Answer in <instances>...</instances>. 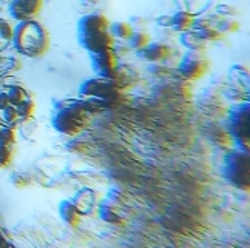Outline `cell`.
<instances>
[{
    "label": "cell",
    "instance_id": "6da1fadb",
    "mask_svg": "<svg viewBox=\"0 0 250 248\" xmlns=\"http://www.w3.org/2000/svg\"><path fill=\"white\" fill-rule=\"evenodd\" d=\"M100 110V105L89 99L79 100H54V113L51 124L54 129L64 136H77L89 125L88 113Z\"/></svg>",
    "mask_w": 250,
    "mask_h": 248
},
{
    "label": "cell",
    "instance_id": "7a4b0ae2",
    "mask_svg": "<svg viewBox=\"0 0 250 248\" xmlns=\"http://www.w3.org/2000/svg\"><path fill=\"white\" fill-rule=\"evenodd\" d=\"M13 48L20 56L31 59L42 57L51 48V34L45 25L36 19L17 22L14 26Z\"/></svg>",
    "mask_w": 250,
    "mask_h": 248
},
{
    "label": "cell",
    "instance_id": "3957f363",
    "mask_svg": "<svg viewBox=\"0 0 250 248\" xmlns=\"http://www.w3.org/2000/svg\"><path fill=\"white\" fill-rule=\"evenodd\" d=\"M109 25L111 22L104 14L91 13L82 16L77 22L79 45L88 52L112 47L115 39L111 34Z\"/></svg>",
    "mask_w": 250,
    "mask_h": 248
},
{
    "label": "cell",
    "instance_id": "277c9868",
    "mask_svg": "<svg viewBox=\"0 0 250 248\" xmlns=\"http://www.w3.org/2000/svg\"><path fill=\"white\" fill-rule=\"evenodd\" d=\"M223 177L240 190H249L250 185V159L247 151L230 149L223 157L221 165Z\"/></svg>",
    "mask_w": 250,
    "mask_h": 248
},
{
    "label": "cell",
    "instance_id": "5b68a950",
    "mask_svg": "<svg viewBox=\"0 0 250 248\" xmlns=\"http://www.w3.org/2000/svg\"><path fill=\"white\" fill-rule=\"evenodd\" d=\"M122 86L117 83V79H104V77H92L86 79L79 88V96L84 97L89 100H97L99 99L100 103L106 102L109 99H117L118 97V90Z\"/></svg>",
    "mask_w": 250,
    "mask_h": 248
},
{
    "label": "cell",
    "instance_id": "8992f818",
    "mask_svg": "<svg viewBox=\"0 0 250 248\" xmlns=\"http://www.w3.org/2000/svg\"><path fill=\"white\" fill-rule=\"evenodd\" d=\"M177 70L184 79H189V80L201 79L209 70V59L206 56V51L188 50L181 56Z\"/></svg>",
    "mask_w": 250,
    "mask_h": 248
},
{
    "label": "cell",
    "instance_id": "52a82bcc",
    "mask_svg": "<svg viewBox=\"0 0 250 248\" xmlns=\"http://www.w3.org/2000/svg\"><path fill=\"white\" fill-rule=\"evenodd\" d=\"M227 133L232 139L250 137V103L249 100H241L232 105L227 119Z\"/></svg>",
    "mask_w": 250,
    "mask_h": 248
},
{
    "label": "cell",
    "instance_id": "ba28073f",
    "mask_svg": "<svg viewBox=\"0 0 250 248\" xmlns=\"http://www.w3.org/2000/svg\"><path fill=\"white\" fill-rule=\"evenodd\" d=\"M91 59L92 71L104 79H117L118 74V57L112 47H107L94 52H88Z\"/></svg>",
    "mask_w": 250,
    "mask_h": 248
},
{
    "label": "cell",
    "instance_id": "9c48e42d",
    "mask_svg": "<svg viewBox=\"0 0 250 248\" xmlns=\"http://www.w3.org/2000/svg\"><path fill=\"white\" fill-rule=\"evenodd\" d=\"M43 8V0H9L8 13L17 22L36 19Z\"/></svg>",
    "mask_w": 250,
    "mask_h": 248
},
{
    "label": "cell",
    "instance_id": "30bf717a",
    "mask_svg": "<svg viewBox=\"0 0 250 248\" xmlns=\"http://www.w3.org/2000/svg\"><path fill=\"white\" fill-rule=\"evenodd\" d=\"M170 47L165 42H149L145 48H141L138 51H135L137 57L145 60V62H150V63H163L169 60L170 57Z\"/></svg>",
    "mask_w": 250,
    "mask_h": 248
},
{
    "label": "cell",
    "instance_id": "8fae6325",
    "mask_svg": "<svg viewBox=\"0 0 250 248\" xmlns=\"http://www.w3.org/2000/svg\"><path fill=\"white\" fill-rule=\"evenodd\" d=\"M71 200L75 207L79 208L82 216H89L94 211H97V207H99V202H100L99 193L94 191L92 188H88V187L79 190L74 194V198Z\"/></svg>",
    "mask_w": 250,
    "mask_h": 248
},
{
    "label": "cell",
    "instance_id": "7c38bea8",
    "mask_svg": "<svg viewBox=\"0 0 250 248\" xmlns=\"http://www.w3.org/2000/svg\"><path fill=\"white\" fill-rule=\"evenodd\" d=\"M59 216H60V219L69 226H79L80 222H82V218H83L82 213L72 203L71 199L60 200V203H59Z\"/></svg>",
    "mask_w": 250,
    "mask_h": 248
},
{
    "label": "cell",
    "instance_id": "4fadbf2b",
    "mask_svg": "<svg viewBox=\"0 0 250 248\" xmlns=\"http://www.w3.org/2000/svg\"><path fill=\"white\" fill-rule=\"evenodd\" d=\"M122 208L115 207V205L106 202L104 199L99 202V207H97V213H99L100 219L103 222H107V223H114V225H122L125 223V218L120 213Z\"/></svg>",
    "mask_w": 250,
    "mask_h": 248
},
{
    "label": "cell",
    "instance_id": "5bb4252c",
    "mask_svg": "<svg viewBox=\"0 0 250 248\" xmlns=\"http://www.w3.org/2000/svg\"><path fill=\"white\" fill-rule=\"evenodd\" d=\"M180 43L186 50H190V51H208V45H209V42H206L198 32L193 29L180 32Z\"/></svg>",
    "mask_w": 250,
    "mask_h": 248
},
{
    "label": "cell",
    "instance_id": "9a60e30c",
    "mask_svg": "<svg viewBox=\"0 0 250 248\" xmlns=\"http://www.w3.org/2000/svg\"><path fill=\"white\" fill-rule=\"evenodd\" d=\"M229 80H230V83L240 85L244 90H249V80H250L249 65H244V63L232 65L229 70Z\"/></svg>",
    "mask_w": 250,
    "mask_h": 248
},
{
    "label": "cell",
    "instance_id": "2e32d148",
    "mask_svg": "<svg viewBox=\"0 0 250 248\" xmlns=\"http://www.w3.org/2000/svg\"><path fill=\"white\" fill-rule=\"evenodd\" d=\"M195 14L188 9H180L175 14H172V29L175 32H184L192 29V22Z\"/></svg>",
    "mask_w": 250,
    "mask_h": 248
},
{
    "label": "cell",
    "instance_id": "e0dca14e",
    "mask_svg": "<svg viewBox=\"0 0 250 248\" xmlns=\"http://www.w3.org/2000/svg\"><path fill=\"white\" fill-rule=\"evenodd\" d=\"M13 37H14V26L6 19L0 17V52H3L13 45Z\"/></svg>",
    "mask_w": 250,
    "mask_h": 248
},
{
    "label": "cell",
    "instance_id": "ac0fdd59",
    "mask_svg": "<svg viewBox=\"0 0 250 248\" xmlns=\"http://www.w3.org/2000/svg\"><path fill=\"white\" fill-rule=\"evenodd\" d=\"M109 29H111V34L112 37L117 40H122V42H126L130 34H132V26H130L129 22H112L109 25Z\"/></svg>",
    "mask_w": 250,
    "mask_h": 248
},
{
    "label": "cell",
    "instance_id": "d6986e66",
    "mask_svg": "<svg viewBox=\"0 0 250 248\" xmlns=\"http://www.w3.org/2000/svg\"><path fill=\"white\" fill-rule=\"evenodd\" d=\"M127 42V47L132 50V51H138V50H141V48H145L147 43L150 42V36L147 34L146 31H138V29H135V31H132V34H130V37L126 40Z\"/></svg>",
    "mask_w": 250,
    "mask_h": 248
},
{
    "label": "cell",
    "instance_id": "ffe728a7",
    "mask_svg": "<svg viewBox=\"0 0 250 248\" xmlns=\"http://www.w3.org/2000/svg\"><path fill=\"white\" fill-rule=\"evenodd\" d=\"M17 114H19V119L20 121H26V119L34 116V111H36V102L34 99L28 94L23 100H21L17 106Z\"/></svg>",
    "mask_w": 250,
    "mask_h": 248
},
{
    "label": "cell",
    "instance_id": "44dd1931",
    "mask_svg": "<svg viewBox=\"0 0 250 248\" xmlns=\"http://www.w3.org/2000/svg\"><path fill=\"white\" fill-rule=\"evenodd\" d=\"M223 94L226 99L233 100V102H241V100H244V97L249 100V90H244L243 86L235 85V83H230L229 86H226Z\"/></svg>",
    "mask_w": 250,
    "mask_h": 248
},
{
    "label": "cell",
    "instance_id": "7402d4cb",
    "mask_svg": "<svg viewBox=\"0 0 250 248\" xmlns=\"http://www.w3.org/2000/svg\"><path fill=\"white\" fill-rule=\"evenodd\" d=\"M213 26L218 29L221 34H230V32H235V31L240 29V22L232 19V17L221 16Z\"/></svg>",
    "mask_w": 250,
    "mask_h": 248
},
{
    "label": "cell",
    "instance_id": "603a6c76",
    "mask_svg": "<svg viewBox=\"0 0 250 248\" xmlns=\"http://www.w3.org/2000/svg\"><path fill=\"white\" fill-rule=\"evenodd\" d=\"M6 93L9 96L11 105H14V106H17L28 96V91L23 88V86H20V85H11V86H8Z\"/></svg>",
    "mask_w": 250,
    "mask_h": 248
},
{
    "label": "cell",
    "instance_id": "cb8c5ba5",
    "mask_svg": "<svg viewBox=\"0 0 250 248\" xmlns=\"http://www.w3.org/2000/svg\"><path fill=\"white\" fill-rule=\"evenodd\" d=\"M2 113V121L5 122V125L11 126V128H16V124L19 121V114H17V108L14 105H9L6 106L3 111H0Z\"/></svg>",
    "mask_w": 250,
    "mask_h": 248
},
{
    "label": "cell",
    "instance_id": "d4e9b609",
    "mask_svg": "<svg viewBox=\"0 0 250 248\" xmlns=\"http://www.w3.org/2000/svg\"><path fill=\"white\" fill-rule=\"evenodd\" d=\"M9 180L17 188H26V187H29L31 183H32L31 177L28 174H25V173H20V171L13 173V174L9 176Z\"/></svg>",
    "mask_w": 250,
    "mask_h": 248
},
{
    "label": "cell",
    "instance_id": "484cf974",
    "mask_svg": "<svg viewBox=\"0 0 250 248\" xmlns=\"http://www.w3.org/2000/svg\"><path fill=\"white\" fill-rule=\"evenodd\" d=\"M0 144H3V145H14L16 144L14 128H11L5 124L2 125V128H0Z\"/></svg>",
    "mask_w": 250,
    "mask_h": 248
},
{
    "label": "cell",
    "instance_id": "4316f807",
    "mask_svg": "<svg viewBox=\"0 0 250 248\" xmlns=\"http://www.w3.org/2000/svg\"><path fill=\"white\" fill-rule=\"evenodd\" d=\"M198 34L206 40V42H218L223 39L224 34H221V32L216 29L215 26H209V28H204L201 31H197Z\"/></svg>",
    "mask_w": 250,
    "mask_h": 248
},
{
    "label": "cell",
    "instance_id": "83f0119b",
    "mask_svg": "<svg viewBox=\"0 0 250 248\" xmlns=\"http://www.w3.org/2000/svg\"><path fill=\"white\" fill-rule=\"evenodd\" d=\"M13 160V145L0 144V168H5Z\"/></svg>",
    "mask_w": 250,
    "mask_h": 248
},
{
    "label": "cell",
    "instance_id": "f1b7e54d",
    "mask_svg": "<svg viewBox=\"0 0 250 248\" xmlns=\"http://www.w3.org/2000/svg\"><path fill=\"white\" fill-rule=\"evenodd\" d=\"M209 26H213L212 20L209 19V16H197L193 17V22H192V29L193 31H201L204 28H209Z\"/></svg>",
    "mask_w": 250,
    "mask_h": 248
},
{
    "label": "cell",
    "instance_id": "f546056e",
    "mask_svg": "<svg viewBox=\"0 0 250 248\" xmlns=\"http://www.w3.org/2000/svg\"><path fill=\"white\" fill-rule=\"evenodd\" d=\"M215 13H218L221 16H227V17H235V16L240 14V11H238V8H235L232 5L223 3V5H218L215 8Z\"/></svg>",
    "mask_w": 250,
    "mask_h": 248
},
{
    "label": "cell",
    "instance_id": "4dcf8cb0",
    "mask_svg": "<svg viewBox=\"0 0 250 248\" xmlns=\"http://www.w3.org/2000/svg\"><path fill=\"white\" fill-rule=\"evenodd\" d=\"M129 24H130V26H132L134 31H135V29L141 31V29H145V28L147 26L149 19L141 17V16H132V17L129 19Z\"/></svg>",
    "mask_w": 250,
    "mask_h": 248
},
{
    "label": "cell",
    "instance_id": "1f68e13d",
    "mask_svg": "<svg viewBox=\"0 0 250 248\" xmlns=\"http://www.w3.org/2000/svg\"><path fill=\"white\" fill-rule=\"evenodd\" d=\"M5 68H6V73H14V71H19L21 68V60L16 56H11L5 60Z\"/></svg>",
    "mask_w": 250,
    "mask_h": 248
},
{
    "label": "cell",
    "instance_id": "d6a6232c",
    "mask_svg": "<svg viewBox=\"0 0 250 248\" xmlns=\"http://www.w3.org/2000/svg\"><path fill=\"white\" fill-rule=\"evenodd\" d=\"M68 151H72V153H84L86 149H88V145L82 140H77V139H72L71 142L66 145Z\"/></svg>",
    "mask_w": 250,
    "mask_h": 248
},
{
    "label": "cell",
    "instance_id": "836d02e7",
    "mask_svg": "<svg viewBox=\"0 0 250 248\" xmlns=\"http://www.w3.org/2000/svg\"><path fill=\"white\" fill-rule=\"evenodd\" d=\"M157 26H165L172 28V16L170 14H163L157 19Z\"/></svg>",
    "mask_w": 250,
    "mask_h": 248
},
{
    "label": "cell",
    "instance_id": "e575fe53",
    "mask_svg": "<svg viewBox=\"0 0 250 248\" xmlns=\"http://www.w3.org/2000/svg\"><path fill=\"white\" fill-rule=\"evenodd\" d=\"M173 31L172 28H165V26H157V36H165L163 39H167V40H172L173 37Z\"/></svg>",
    "mask_w": 250,
    "mask_h": 248
},
{
    "label": "cell",
    "instance_id": "d590c367",
    "mask_svg": "<svg viewBox=\"0 0 250 248\" xmlns=\"http://www.w3.org/2000/svg\"><path fill=\"white\" fill-rule=\"evenodd\" d=\"M11 105V100H9V96L6 91H0V111H3L6 106Z\"/></svg>",
    "mask_w": 250,
    "mask_h": 248
},
{
    "label": "cell",
    "instance_id": "8d00e7d4",
    "mask_svg": "<svg viewBox=\"0 0 250 248\" xmlns=\"http://www.w3.org/2000/svg\"><path fill=\"white\" fill-rule=\"evenodd\" d=\"M112 48H114V51L117 54V57L118 56H125V54H127L130 51V48L127 45H125V43H122V45H117V43H114Z\"/></svg>",
    "mask_w": 250,
    "mask_h": 248
},
{
    "label": "cell",
    "instance_id": "74e56055",
    "mask_svg": "<svg viewBox=\"0 0 250 248\" xmlns=\"http://www.w3.org/2000/svg\"><path fill=\"white\" fill-rule=\"evenodd\" d=\"M5 245H8V242H6V239L3 237V234L0 233V247H5Z\"/></svg>",
    "mask_w": 250,
    "mask_h": 248
},
{
    "label": "cell",
    "instance_id": "f35d334b",
    "mask_svg": "<svg viewBox=\"0 0 250 248\" xmlns=\"http://www.w3.org/2000/svg\"><path fill=\"white\" fill-rule=\"evenodd\" d=\"M82 2H86V3H97L99 0H82Z\"/></svg>",
    "mask_w": 250,
    "mask_h": 248
},
{
    "label": "cell",
    "instance_id": "ab89813d",
    "mask_svg": "<svg viewBox=\"0 0 250 248\" xmlns=\"http://www.w3.org/2000/svg\"><path fill=\"white\" fill-rule=\"evenodd\" d=\"M2 125H3V124H2V122H0V128H2Z\"/></svg>",
    "mask_w": 250,
    "mask_h": 248
},
{
    "label": "cell",
    "instance_id": "60d3db41",
    "mask_svg": "<svg viewBox=\"0 0 250 248\" xmlns=\"http://www.w3.org/2000/svg\"><path fill=\"white\" fill-rule=\"evenodd\" d=\"M0 119H2V117H0Z\"/></svg>",
    "mask_w": 250,
    "mask_h": 248
}]
</instances>
